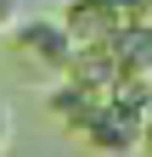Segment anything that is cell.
Here are the masks:
<instances>
[{"label": "cell", "instance_id": "obj_1", "mask_svg": "<svg viewBox=\"0 0 152 157\" xmlns=\"http://www.w3.org/2000/svg\"><path fill=\"white\" fill-rule=\"evenodd\" d=\"M11 51L23 56V67H40V73H68L79 45L73 34L62 28V17H23L11 28Z\"/></svg>", "mask_w": 152, "mask_h": 157}, {"label": "cell", "instance_id": "obj_2", "mask_svg": "<svg viewBox=\"0 0 152 157\" xmlns=\"http://www.w3.org/2000/svg\"><path fill=\"white\" fill-rule=\"evenodd\" d=\"M85 140L96 151H135L141 146V118L124 112V107H113V101H102L96 112L85 118Z\"/></svg>", "mask_w": 152, "mask_h": 157}, {"label": "cell", "instance_id": "obj_3", "mask_svg": "<svg viewBox=\"0 0 152 157\" xmlns=\"http://www.w3.org/2000/svg\"><path fill=\"white\" fill-rule=\"evenodd\" d=\"M23 23V0H0V34H11Z\"/></svg>", "mask_w": 152, "mask_h": 157}, {"label": "cell", "instance_id": "obj_4", "mask_svg": "<svg viewBox=\"0 0 152 157\" xmlns=\"http://www.w3.org/2000/svg\"><path fill=\"white\" fill-rule=\"evenodd\" d=\"M11 146V112H6V101H0V151Z\"/></svg>", "mask_w": 152, "mask_h": 157}, {"label": "cell", "instance_id": "obj_5", "mask_svg": "<svg viewBox=\"0 0 152 157\" xmlns=\"http://www.w3.org/2000/svg\"><path fill=\"white\" fill-rule=\"evenodd\" d=\"M141 146H152V124H141Z\"/></svg>", "mask_w": 152, "mask_h": 157}]
</instances>
